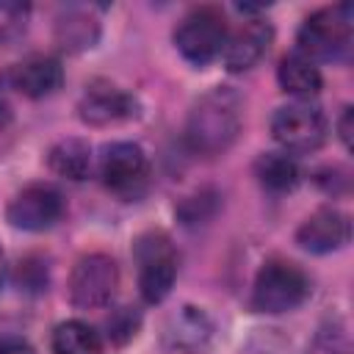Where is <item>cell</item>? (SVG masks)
<instances>
[{
    "label": "cell",
    "mask_w": 354,
    "mask_h": 354,
    "mask_svg": "<svg viewBox=\"0 0 354 354\" xmlns=\"http://www.w3.org/2000/svg\"><path fill=\"white\" fill-rule=\"evenodd\" d=\"M105 329H108V340L113 346H124V343H130L138 335V329H141V313L136 307H119V310H113L108 315Z\"/></svg>",
    "instance_id": "ffe728a7"
},
{
    "label": "cell",
    "mask_w": 354,
    "mask_h": 354,
    "mask_svg": "<svg viewBox=\"0 0 354 354\" xmlns=\"http://www.w3.org/2000/svg\"><path fill=\"white\" fill-rule=\"evenodd\" d=\"M66 213V202L55 185L33 183L14 194L6 207V218L11 227L25 232H44L53 230Z\"/></svg>",
    "instance_id": "9c48e42d"
},
{
    "label": "cell",
    "mask_w": 354,
    "mask_h": 354,
    "mask_svg": "<svg viewBox=\"0 0 354 354\" xmlns=\"http://www.w3.org/2000/svg\"><path fill=\"white\" fill-rule=\"evenodd\" d=\"M11 116H14V113H11V105H8L6 100H0V133L11 124Z\"/></svg>",
    "instance_id": "603a6c76"
},
{
    "label": "cell",
    "mask_w": 354,
    "mask_h": 354,
    "mask_svg": "<svg viewBox=\"0 0 354 354\" xmlns=\"http://www.w3.org/2000/svg\"><path fill=\"white\" fill-rule=\"evenodd\" d=\"M50 346H53V354H100L102 337L86 321L72 318V321H64L53 329Z\"/></svg>",
    "instance_id": "d6986e66"
},
{
    "label": "cell",
    "mask_w": 354,
    "mask_h": 354,
    "mask_svg": "<svg viewBox=\"0 0 354 354\" xmlns=\"http://www.w3.org/2000/svg\"><path fill=\"white\" fill-rule=\"evenodd\" d=\"M47 166L53 174L80 183L91 171V147L83 138H61L47 152Z\"/></svg>",
    "instance_id": "9a60e30c"
},
{
    "label": "cell",
    "mask_w": 354,
    "mask_h": 354,
    "mask_svg": "<svg viewBox=\"0 0 354 354\" xmlns=\"http://www.w3.org/2000/svg\"><path fill=\"white\" fill-rule=\"evenodd\" d=\"M8 88L19 91L22 97L30 100H44L55 94L64 83V66L53 55H30L14 66H8L0 77Z\"/></svg>",
    "instance_id": "7c38bea8"
},
{
    "label": "cell",
    "mask_w": 354,
    "mask_h": 354,
    "mask_svg": "<svg viewBox=\"0 0 354 354\" xmlns=\"http://www.w3.org/2000/svg\"><path fill=\"white\" fill-rule=\"evenodd\" d=\"M351 22H354V8L348 3L313 11L296 33L299 55H304L313 64L343 61L351 50V28H354Z\"/></svg>",
    "instance_id": "7a4b0ae2"
},
{
    "label": "cell",
    "mask_w": 354,
    "mask_h": 354,
    "mask_svg": "<svg viewBox=\"0 0 354 354\" xmlns=\"http://www.w3.org/2000/svg\"><path fill=\"white\" fill-rule=\"evenodd\" d=\"M271 39H274V30H271L268 22H263V19H246L224 41V50H221L224 66L230 72H246V69H252L268 53Z\"/></svg>",
    "instance_id": "5bb4252c"
},
{
    "label": "cell",
    "mask_w": 354,
    "mask_h": 354,
    "mask_svg": "<svg viewBox=\"0 0 354 354\" xmlns=\"http://www.w3.org/2000/svg\"><path fill=\"white\" fill-rule=\"evenodd\" d=\"M277 80H279V88L299 97V100H310L321 91L324 86V77L318 72V66L313 61H307L304 55L293 53V55H285L277 66Z\"/></svg>",
    "instance_id": "2e32d148"
},
{
    "label": "cell",
    "mask_w": 354,
    "mask_h": 354,
    "mask_svg": "<svg viewBox=\"0 0 354 354\" xmlns=\"http://www.w3.org/2000/svg\"><path fill=\"white\" fill-rule=\"evenodd\" d=\"M241 127H243L241 97L227 86H216L194 102L185 119V144L196 155L213 158L235 144Z\"/></svg>",
    "instance_id": "6da1fadb"
},
{
    "label": "cell",
    "mask_w": 354,
    "mask_h": 354,
    "mask_svg": "<svg viewBox=\"0 0 354 354\" xmlns=\"http://www.w3.org/2000/svg\"><path fill=\"white\" fill-rule=\"evenodd\" d=\"M69 301L77 310H100L108 307L119 288V266L113 257L102 252L83 254L69 274Z\"/></svg>",
    "instance_id": "52a82bcc"
},
{
    "label": "cell",
    "mask_w": 354,
    "mask_h": 354,
    "mask_svg": "<svg viewBox=\"0 0 354 354\" xmlns=\"http://www.w3.org/2000/svg\"><path fill=\"white\" fill-rule=\"evenodd\" d=\"M254 177L263 188L274 194H285L299 183V163L288 152H263L254 160Z\"/></svg>",
    "instance_id": "ac0fdd59"
},
{
    "label": "cell",
    "mask_w": 354,
    "mask_h": 354,
    "mask_svg": "<svg viewBox=\"0 0 354 354\" xmlns=\"http://www.w3.org/2000/svg\"><path fill=\"white\" fill-rule=\"evenodd\" d=\"M138 263V290L147 304H160L177 279V252L166 232L149 230L133 246Z\"/></svg>",
    "instance_id": "277c9868"
},
{
    "label": "cell",
    "mask_w": 354,
    "mask_h": 354,
    "mask_svg": "<svg viewBox=\"0 0 354 354\" xmlns=\"http://www.w3.org/2000/svg\"><path fill=\"white\" fill-rule=\"evenodd\" d=\"M100 180L108 191L119 196H136L147 185L149 177V160L147 152L133 141H113L105 144L97 160Z\"/></svg>",
    "instance_id": "ba28073f"
},
{
    "label": "cell",
    "mask_w": 354,
    "mask_h": 354,
    "mask_svg": "<svg viewBox=\"0 0 354 354\" xmlns=\"http://www.w3.org/2000/svg\"><path fill=\"white\" fill-rule=\"evenodd\" d=\"M310 299V277L304 274L301 266L271 257L260 266L254 285H252V307L257 313H288L301 307Z\"/></svg>",
    "instance_id": "3957f363"
},
{
    "label": "cell",
    "mask_w": 354,
    "mask_h": 354,
    "mask_svg": "<svg viewBox=\"0 0 354 354\" xmlns=\"http://www.w3.org/2000/svg\"><path fill=\"white\" fill-rule=\"evenodd\" d=\"M3 282H6V260H3V249H0V290H3Z\"/></svg>",
    "instance_id": "cb8c5ba5"
},
{
    "label": "cell",
    "mask_w": 354,
    "mask_h": 354,
    "mask_svg": "<svg viewBox=\"0 0 354 354\" xmlns=\"http://www.w3.org/2000/svg\"><path fill=\"white\" fill-rule=\"evenodd\" d=\"M271 136L285 152H315L329 136V122L318 105L299 100L274 111Z\"/></svg>",
    "instance_id": "8992f818"
},
{
    "label": "cell",
    "mask_w": 354,
    "mask_h": 354,
    "mask_svg": "<svg viewBox=\"0 0 354 354\" xmlns=\"http://www.w3.org/2000/svg\"><path fill=\"white\" fill-rule=\"evenodd\" d=\"M351 116H354V111H351V105H346L340 113V122H337V136L346 147H351Z\"/></svg>",
    "instance_id": "7402d4cb"
},
{
    "label": "cell",
    "mask_w": 354,
    "mask_h": 354,
    "mask_svg": "<svg viewBox=\"0 0 354 354\" xmlns=\"http://www.w3.org/2000/svg\"><path fill=\"white\" fill-rule=\"evenodd\" d=\"M138 111H141L138 100L130 91L111 86V83H91L77 102L80 122H86L91 127H108V124L130 122L138 116Z\"/></svg>",
    "instance_id": "30bf717a"
},
{
    "label": "cell",
    "mask_w": 354,
    "mask_h": 354,
    "mask_svg": "<svg viewBox=\"0 0 354 354\" xmlns=\"http://www.w3.org/2000/svg\"><path fill=\"white\" fill-rule=\"evenodd\" d=\"M0 354H36V351L22 337H3L0 340Z\"/></svg>",
    "instance_id": "44dd1931"
},
{
    "label": "cell",
    "mask_w": 354,
    "mask_h": 354,
    "mask_svg": "<svg viewBox=\"0 0 354 354\" xmlns=\"http://www.w3.org/2000/svg\"><path fill=\"white\" fill-rule=\"evenodd\" d=\"M351 241V218L337 207H318L296 230V243L310 254H329Z\"/></svg>",
    "instance_id": "8fae6325"
},
{
    "label": "cell",
    "mask_w": 354,
    "mask_h": 354,
    "mask_svg": "<svg viewBox=\"0 0 354 354\" xmlns=\"http://www.w3.org/2000/svg\"><path fill=\"white\" fill-rule=\"evenodd\" d=\"M213 321L202 307L185 304L174 315H169L163 326V340L171 351L180 354H202L213 343Z\"/></svg>",
    "instance_id": "4fadbf2b"
},
{
    "label": "cell",
    "mask_w": 354,
    "mask_h": 354,
    "mask_svg": "<svg viewBox=\"0 0 354 354\" xmlns=\"http://www.w3.org/2000/svg\"><path fill=\"white\" fill-rule=\"evenodd\" d=\"M224 41H227V22L221 8L216 6L191 8L174 28V47L194 66H205L213 58H218Z\"/></svg>",
    "instance_id": "5b68a950"
},
{
    "label": "cell",
    "mask_w": 354,
    "mask_h": 354,
    "mask_svg": "<svg viewBox=\"0 0 354 354\" xmlns=\"http://www.w3.org/2000/svg\"><path fill=\"white\" fill-rule=\"evenodd\" d=\"M97 39H100V22L83 8H69L55 22V41L66 53L88 50L97 44Z\"/></svg>",
    "instance_id": "e0dca14e"
}]
</instances>
